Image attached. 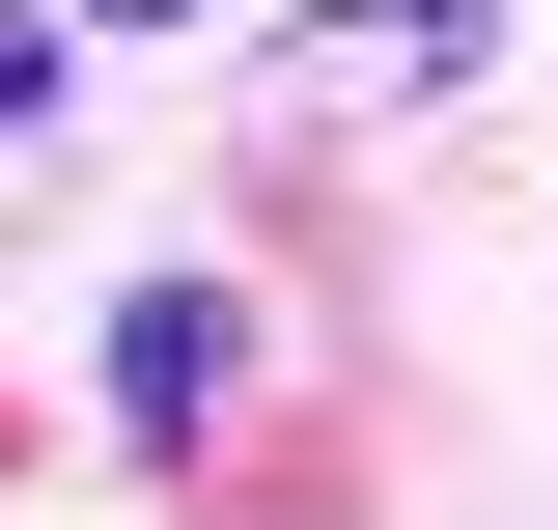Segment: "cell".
Listing matches in <instances>:
<instances>
[{"instance_id": "obj_1", "label": "cell", "mask_w": 558, "mask_h": 530, "mask_svg": "<svg viewBox=\"0 0 558 530\" xmlns=\"http://www.w3.org/2000/svg\"><path fill=\"white\" fill-rule=\"evenodd\" d=\"M502 84V0H279V112H447Z\"/></svg>"}, {"instance_id": "obj_2", "label": "cell", "mask_w": 558, "mask_h": 530, "mask_svg": "<svg viewBox=\"0 0 558 530\" xmlns=\"http://www.w3.org/2000/svg\"><path fill=\"white\" fill-rule=\"evenodd\" d=\"M252 419V279H140L112 308V447H223Z\"/></svg>"}, {"instance_id": "obj_3", "label": "cell", "mask_w": 558, "mask_h": 530, "mask_svg": "<svg viewBox=\"0 0 558 530\" xmlns=\"http://www.w3.org/2000/svg\"><path fill=\"white\" fill-rule=\"evenodd\" d=\"M57 84H84V28H57V0H0V140H57Z\"/></svg>"}, {"instance_id": "obj_4", "label": "cell", "mask_w": 558, "mask_h": 530, "mask_svg": "<svg viewBox=\"0 0 558 530\" xmlns=\"http://www.w3.org/2000/svg\"><path fill=\"white\" fill-rule=\"evenodd\" d=\"M57 28H223V0H57Z\"/></svg>"}]
</instances>
